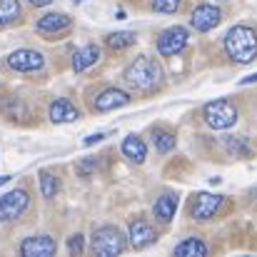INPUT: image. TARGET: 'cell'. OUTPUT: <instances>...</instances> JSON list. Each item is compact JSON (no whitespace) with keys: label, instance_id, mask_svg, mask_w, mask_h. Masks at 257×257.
<instances>
[{"label":"cell","instance_id":"obj_7","mask_svg":"<svg viewBox=\"0 0 257 257\" xmlns=\"http://www.w3.org/2000/svg\"><path fill=\"white\" fill-rule=\"evenodd\" d=\"M220 205H222V195L197 192V195H192V202H190V217L192 220H210V217H215Z\"/></svg>","mask_w":257,"mask_h":257},{"label":"cell","instance_id":"obj_25","mask_svg":"<svg viewBox=\"0 0 257 257\" xmlns=\"http://www.w3.org/2000/svg\"><path fill=\"white\" fill-rule=\"evenodd\" d=\"M180 5H182V0H153V8L158 10V13H177L180 10Z\"/></svg>","mask_w":257,"mask_h":257},{"label":"cell","instance_id":"obj_4","mask_svg":"<svg viewBox=\"0 0 257 257\" xmlns=\"http://www.w3.org/2000/svg\"><path fill=\"white\" fill-rule=\"evenodd\" d=\"M90 247L95 255H102V257H112V255H120L127 242H125V235L115 227V225H102L92 232L90 237Z\"/></svg>","mask_w":257,"mask_h":257},{"label":"cell","instance_id":"obj_1","mask_svg":"<svg viewBox=\"0 0 257 257\" xmlns=\"http://www.w3.org/2000/svg\"><path fill=\"white\" fill-rule=\"evenodd\" d=\"M225 53L232 63L247 65L257 60V33L250 25H235L225 35Z\"/></svg>","mask_w":257,"mask_h":257},{"label":"cell","instance_id":"obj_2","mask_svg":"<svg viewBox=\"0 0 257 257\" xmlns=\"http://www.w3.org/2000/svg\"><path fill=\"white\" fill-rule=\"evenodd\" d=\"M163 65L150 58V55H140L138 60H133L127 68H125V83L135 90H143V92H150L163 83Z\"/></svg>","mask_w":257,"mask_h":257},{"label":"cell","instance_id":"obj_30","mask_svg":"<svg viewBox=\"0 0 257 257\" xmlns=\"http://www.w3.org/2000/svg\"><path fill=\"white\" fill-rule=\"evenodd\" d=\"M250 83H257V73L250 75V78H242V85H250Z\"/></svg>","mask_w":257,"mask_h":257},{"label":"cell","instance_id":"obj_3","mask_svg":"<svg viewBox=\"0 0 257 257\" xmlns=\"http://www.w3.org/2000/svg\"><path fill=\"white\" fill-rule=\"evenodd\" d=\"M237 105L227 97H220V100H212L202 107V120L207 122V127L212 130H227L237 122Z\"/></svg>","mask_w":257,"mask_h":257},{"label":"cell","instance_id":"obj_20","mask_svg":"<svg viewBox=\"0 0 257 257\" xmlns=\"http://www.w3.org/2000/svg\"><path fill=\"white\" fill-rule=\"evenodd\" d=\"M20 15H23L20 0H0V28L15 23Z\"/></svg>","mask_w":257,"mask_h":257},{"label":"cell","instance_id":"obj_17","mask_svg":"<svg viewBox=\"0 0 257 257\" xmlns=\"http://www.w3.org/2000/svg\"><path fill=\"white\" fill-rule=\"evenodd\" d=\"M97 60H100V48H97L95 43H90V45L80 48V50L73 55V70H75V73H83L87 68H92Z\"/></svg>","mask_w":257,"mask_h":257},{"label":"cell","instance_id":"obj_31","mask_svg":"<svg viewBox=\"0 0 257 257\" xmlns=\"http://www.w3.org/2000/svg\"><path fill=\"white\" fill-rule=\"evenodd\" d=\"M5 182H10V175H0V185H5Z\"/></svg>","mask_w":257,"mask_h":257},{"label":"cell","instance_id":"obj_18","mask_svg":"<svg viewBox=\"0 0 257 257\" xmlns=\"http://www.w3.org/2000/svg\"><path fill=\"white\" fill-rule=\"evenodd\" d=\"M175 255L177 257H195V255L202 257V255H207V245L200 237H187L180 245H175Z\"/></svg>","mask_w":257,"mask_h":257},{"label":"cell","instance_id":"obj_26","mask_svg":"<svg viewBox=\"0 0 257 257\" xmlns=\"http://www.w3.org/2000/svg\"><path fill=\"white\" fill-rule=\"evenodd\" d=\"M83 250H85V240H83L80 232L73 235V237H68V252L70 255H83Z\"/></svg>","mask_w":257,"mask_h":257},{"label":"cell","instance_id":"obj_33","mask_svg":"<svg viewBox=\"0 0 257 257\" xmlns=\"http://www.w3.org/2000/svg\"><path fill=\"white\" fill-rule=\"evenodd\" d=\"M255 197H257V190H255Z\"/></svg>","mask_w":257,"mask_h":257},{"label":"cell","instance_id":"obj_24","mask_svg":"<svg viewBox=\"0 0 257 257\" xmlns=\"http://www.w3.org/2000/svg\"><path fill=\"white\" fill-rule=\"evenodd\" d=\"M3 112H5L10 120H18V117L25 115V107H23V102H20L18 97H5V100H3Z\"/></svg>","mask_w":257,"mask_h":257},{"label":"cell","instance_id":"obj_5","mask_svg":"<svg viewBox=\"0 0 257 257\" xmlns=\"http://www.w3.org/2000/svg\"><path fill=\"white\" fill-rule=\"evenodd\" d=\"M30 205V197L25 190H10L0 197V222H13L18 220Z\"/></svg>","mask_w":257,"mask_h":257},{"label":"cell","instance_id":"obj_6","mask_svg":"<svg viewBox=\"0 0 257 257\" xmlns=\"http://www.w3.org/2000/svg\"><path fill=\"white\" fill-rule=\"evenodd\" d=\"M43 65H45L43 53L30 50V48H20L8 55V68H13L15 73H35V70H43Z\"/></svg>","mask_w":257,"mask_h":257},{"label":"cell","instance_id":"obj_9","mask_svg":"<svg viewBox=\"0 0 257 257\" xmlns=\"http://www.w3.org/2000/svg\"><path fill=\"white\" fill-rule=\"evenodd\" d=\"M220 20H222L220 8H215V5H210V3H202V5H197V8L190 13V28H195L197 33H207V30L217 28Z\"/></svg>","mask_w":257,"mask_h":257},{"label":"cell","instance_id":"obj_12","mask_svg":"<svg viewBox=\"0 0 257 257\" xmlns=\"http://www.w3.org/2000/svg\"><path fill=\"white\" fill-rule=\"evenodd\" d=\"M127 237H130V245L135 250H143V247H148L158 240V232L148 220H133L130 227H127Z\"/></svg>","mask_w":257,"mask_h":257},{"label":"cell","instance_id":"obj_27","mask_svg":"<svg viewBox=\"0 0 257 257\" xmlns=\"http://www.w3.org/2000/svg\"><path fill=\"white\" fill-rule=\"evenodd\" d=\"M95 168H97V160H95V158L83 160V163L78 165V175H80V177H90V172L95 170Z\"/></svg>","mask_w":257,"mask_h":257},{"label":"cell","instance_id":"obj_8","mask_svg":"<svg viewBox=\"0 0 257 257\" xmlns=\"http://www.w3.org/2000/svg\"><path fill=\"white\" fill-rule=\"evenodd\" d=\"M185 45H187V30H185L182 25H172L168 30H163L160 38H158V53H160L163 58L177 55Z\"/></svg>","mask_w":257,"mask_h":257},{"label":"cell","instance_id":"obj_14","mask_svg":"<svg viewBox=\"0 0 257 257\" xmlns=\"http://www.w3.org/2000/svg\"><path fill=\"white\" fill-rule=\"evenodd\" d=\"M70 15H65V13H45L43 18H38V23H35V28L40 30V33H45V35H55V33H60V30H68L70 28Z\"/></svg>","mask_w":257,"mask_h":257},{"label":"cell","instance_id":"obj_16","mask_svg":"<svg viewBox=\"0 0 257 257\" xmlns=\"http://www.w3.org/2000/svg\"><path fill=\"white\" fill-rule=\"evenodd\" d=\"M175 210H177V195H175V192H163V195L155 200L153 215H155L160 222H170L172 217H175Z\"/></svg>","mask_w":257,"mask_h":257},{"label":"cell","instance_id":"obj_10","mask_svg":"<svg viewBox=\"0 0 257 257\" xmlns=\"http://www.w3.org/2000/svg\"><path fill=\"white\" fill-rule=\"evenodd\" d=\"M58 252V242L50 235H33L20 242V255L25 257H53Z\"/></svg>","mask_w":257,"mask_h":257},{"label":"cell","instance_id":"obj_13","mask_svg":"<svg viewBox=\"0 0 257 257\" xmlns=\"http://www.w3.org/2000/svg\"><path fill=\"white\" fill-rule=\"evenodd\" d=\"M48 117H50V122H55V125H60V122H75V120L80 117V110H78L68 97H58V100L50 102Z\"/></svg>","mask_w":257,"mask_h":257},{"label":"cell","instance_id":"obj_22","mask_svg":"<svg viewBox=\"0 0 257 257\" xmlns=\"http://www.w3.org/2000/svg\"><path fill=\"white\" fill-rule=\"evenodd\" d=\"M38 177H40V192H43V197H45V200H53V197L58 195V190H60L58 177L50 170H40Z\"/></svg>","mask_w":257,"mask_h":257},{"label":"cell","instance_id":"obj_32","mask_svg":"<svg viewBox=\"0 0 257 257\" xmlns=\"http://www.w3.org/2000/svg\"><path fill=\"white\" fill-rule=\"evenodd\" d=\"M73 3H80V0H73Z\"/></svg>","mask_w":257,"mask_h":257},{"label":"cell","instance_id":"obj_28","mask_svg":"<svg viewBox=\"0 0 257 257\" xmlns=\"http://www.w3.org/2000/svg\"><path fill=\"white\" fill-rule=\"evenodd\" d=\"M105 138V133H95V135H90V138H85V145H92V143H100Z\"/></svg>","mask_w":257,"mask_h":257},{"label":"cell","instance_id":"obj_23","mask_svg":"<svg viewBox=\"0 0 257 257\" xmlns=\"http://www.w3.org/2000/svg\"><path fill=\"white\" fill-rule=\"evenodd\" d=\"M225 145H227V150H230L235 158L247 160V158L252 155V150H250V145H247V140H245V138H227V140H225Z\"/></svg>","mask_w":257,"mask_h":257},{"label":"cell","instance_id":"obj_15","mask_svg":"<svg viewBox=\"0 0 257 257\" xmlns=\"http://www.w3.org/2000/svg\"><path fill=\"white\" fill-rule=\"evenodd\" d=\"M122 155H125L130 163L143 165L145 158H148V145H145V140L138 138V135H127V138L122 140Z\"/></svg>","mask_w":257,"mask_h":257},{"label":"cell","instance_id":"obj_29","mask_svg":"<svg viewBox=\"0 0 257 257\" xmlns=\"http://www.w3.org/2000/svg\"><path fill=\"white\" fill-rule=\"evenodd\" d=\"M30 5H35V8H45V5H50L53 0H28Z\"/></svg>","mask_w":257,"mask_h":257},{"label":"cell","instance_id":"obj_11","mask_svg":"<svg viewBox=\"0 0 257 257\" xmlns=\"http://www.w3.org/2000/svg\"><path fill=\"white\" fill-rule=\"evenodd\" d=\"M130 92H125V90H120V87H107V90H102L97 97H95V102H92V107L97 110V112H110V110H115V107H125V105H130Z\"/></svg>","mask_w":257,"mask_h":257},{"label":"cell","instance_id":"obj_19","mask_svg":"<svg viewBox=\"0 0 257 257\" xmlns=\"http://www.w3.org/2000/svg\"><path fill=\"white\" fill-rule=\"evenodd\" d=\"M138 43V35L133 33V30H117V33H110L107 38H105V45L110 48V50H127L130 45H135Z\"/></svg>","mask_w":257,"mask_h":257},{"label":"cell","instance_id":"obj_21","mask_svg":"<svg viewBox=\"0 0 257 257\" xmlns=\"http://www.w3.org/2000/svg\"><path fill=\"white\" fill-rule=\"evenodd\" d=\"M153 145L158 153H170L177 145V138L172 135L170 130H163V127H153Z\"/></svg>","mask_w":257,"mask_h":257}]
</instances>
